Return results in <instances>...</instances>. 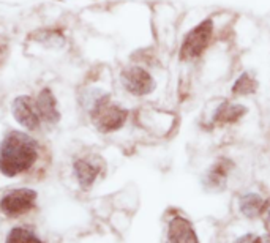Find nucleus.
Wrapping results in <instances>:
<instances>
[{
	"instance_id": "1",
	"label": "nucleus",
	"mask_w": 270,
	"mask_h": 243,
	"mask_svg": "<svg viewBox=\"0 0 270 243\" xmlns=\"http://www.w3.org/2000/svg\"><path fill=\"white\" fill-rule=\"evenodd\" d=\"M41 156V147L29 134L13 131L0 144V172L16 177L35 168Z\"/></svg>"
},
{
	"instance_id": "2",
	"label": "nucleus",
	"mask_w": 270,
	"mask_h": 243,
	"mask_svg": "<svg viewBox=\"0 0 270 243\" xmlns=\"http://www.w3.org/2000/svg\"><path fill=\"white\" fill-rule=\"evenodd\" d=\"M128 117V111L111 103L109 97H103L97 101L92 111V120L101 133H111L124 126Z\"/></svg>"
},
{
	"instance_id": "3",
	"label": "nucleus",
	"mask_w": 270,
	"mask_h": 243,
	"mask_svg": "<svg viewBox=\"0 0 270 243\" xmlns=\"http://www.w3.org/2000/svg\"><path fill=\"white\" fill-rule=\"evenodd\" d=\"M213 35L212 19H204L195 29H191L180 46V60H195L204 54Z\"/></svg>"
},
{
	"instance_id": "4",
	"label": "nucleus",
	"mask_w": 270,
	"mask_h": 243,
	"mask_svg": "<svg viewBox=\"0 0 270 243\" xmlns=\"http://www.w3.org/2000/svg\"><path fill=\"white\" fill-rule=\"evenodd\" d=\"M35 201H37V193L29 188H19L13 189L8 194H5L0 201V210L3 215L10 216V218H16V216L25 215L30 212Z\"/></svg>"
},
{
	"instance_id": "5",
	"label": "nucleus",
	"mask_w": 270,
	"mask_h": 243,
	"mask_svg": "<svg viewBox=\"0 0 270 243\" xmlns=\"http://www.w3.org/2000/svg\"><path fill=\"white\" fill-rule=\"evenodd\" d=\"M122 85L125 87L128 93L135 97H144L155 90V79L153 76L141 66H130L122 71Z\"/></svg>"
},
{
	"instance_id": "6",
	"label": "nucleus",
	"mask_w": 270,
	"mask_h": 243,
	"mask_svg": "<svg viewBox=\"0 0 270 243\" xmlns=\"http://www.w3.org/2000/svg\"><path fill=\"white\" fill-rule=\"evenodd\" d=\"M13 116L22 126L27 129H40L43 125V119L37 108L35 98L19 97L13 103Z\"/></svg>"
},
{
	"instance_id": "7",
	"label": "nucleus",
	"mask_w": 270,
	"mask_h": 243,
	"mask_svg": "<svg viewBox=\"0 0 270 243\" xmlns=\"http://www.w3.org/2000/svg\"><path fill=\"white\" fill-rule=\"evenodd\" d=\"M168 243H199L191 223L182 216H176L169 221Z\"/></svg>"
},
{
	"instance_id": "8",
	"label": "nucleus",
	"mask_w": 270,
	"mask_h": 243,
	"mask_svg": "<svg viewBox=\"0 0 270 243\" xmlns=\"http://www.w3.org/2000/svg\"><path fill=\"white\" fill-rule=\"evenodd\" d=\"M100 164L97 160L92 158H77L74 161V174L82 188H89L93 185L100 174Z\"/></svg>"
},
{
	"instance_id": "9",
	"label": "nucleus",
	"mask_w": 270,
	"mask_h": 243,
	"mask_svg": "<svg viewBox=\"0 0 270 243\" xmlns=\"http://www.w3.org/2000/svg\"><path fill=\"white\" fill-rule=\"evenodd\" d=\"M35 103H37V108L40 111L43 123H46V125L57 123L59 119H60V114H59L57 106H56V100H54V97H52L49 89H43L38 93V97L35 98Z\"/></svg>"
},
{
	"instance_id": "10",
	"label": "nucleus",
	"mask_w": 270,
	"mask_h": 243,
	"mask_svg": "<svg viewBox=\"0 0 270 243\" xmlns=\"http://www.w3.org/2000/svg\"><path fill=\"white\" fill-rule=\"evenodd\" d=\"M247 114V108L242 106V104H234V103H223L216 108L215 114H213V122L215 123H236L243 116Z\"/></svg>"
},
{
	"instance_id": "11",
	"label": "nucleus",
	"mask_w": 270,
	"mask_h": 243,
	"mask_svg": "<svg viewBox=\"0 0 270 243\" xmlns=\"http://www.w3.org/2000/svg\"><path fill=\"white\" fill-rule=\"evenodd\" d=\"M263 210H266V202L259 194L248 193L240 197V212L247 218H256Z\"/></svg>"
},
{
	"instance_id": "12",
	"label": "nucleus",
	"mask_w": 270,
	"mask_h": 243,
	"mask_svg": "<svg viewBox=\"0 0 270 243\" xmlns=\"http://www.w3.org/2000/svg\"><path fill=\"white\" fill-rule=\"evenodd\" d=\"M231 169V163L228 160H221L207 174V185L210 188H220L226 183L228 172Z\"/></svg>"
},
{
	"instance_id": "13",
	"label": "nucleus",
	"mask_w": 270,
	"mask_h": 243,
	"mask_svg": "<svg viewBox=\"0 0 270 243\" xmlns=\"http://www.w3.org/2000/svg\"><path fill=\"white\" fill-rule=\"evenodd\" d=\"M256 87H258V82L255 81V77L251 76L250 73H242L237 81L234 82L232 85V95H239V97H247V95H251L256 92Z\"/></svg>"
},
{
	"instance_id": "14",
	"label": "nucleus",
	"mask_w": 270,
	"mask_h": 243,
	"mask_svg": "<svg viewBox=\"0 0 270 243\" xmlns=\"http://www.w3.org/2000/svg\"><path fill=\"white\" fill-rule=\"evenodd\" d=\"M5 243H43L32 231L25 228H14L5 240Z\"/></svg>"
},
{
	"instance_id": "15",
	"label": "nucleus",
	"mask_w": 270,
	"mask_h": 243,
	"mask_svg": "<svg viewBox=\"0 0 270 243\" xmlns=\"http://www.w3.org/2000/svg\"><path fill=\"white\" fill-rule=\"evenodd\" d=\"M253 243H270V236H264V237H258L253 240Z\"/></svg>"
},
{
	"instance_id": "16",
	"label": "nucleus",
	"mask_w": 270,
	"mask_h": 243,
	"mask_svg": "<svg viewBox=\"0 0 270 243\" xmlns=\"http://www.w3.org/2000/svg\"><path fill=\"white\" fill-rule=\"evenodd\" d=\"M266 212H267V216H269V221H270V201L266 204Z\"/></svg>"
}]
</instances>
